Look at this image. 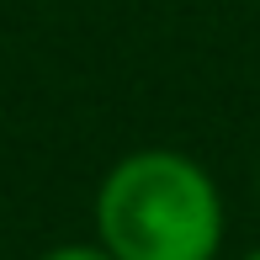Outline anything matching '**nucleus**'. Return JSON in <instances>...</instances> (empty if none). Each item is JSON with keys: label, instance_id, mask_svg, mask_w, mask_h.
Listing matches in <instances>:
<instances>
[{"label": "nucleus", "instance_id": "obj_1", "mask_svg": "<svg viewBox=\"0 0 260 260\" xmlns=\"http://www.w3.org/2000/svg\"><path fill=\"white\" fill-rule=\"evenodd\" d=\"M96 234L117 260H212L223 244V197L191 154L138 149L106 170Z\"/></svg>", "mask_w": 260, "mask_h": 260}, {"label": "nucleus", "instance_id": "obj_2", "mask_svg": "<svg viewBox=\"0 0 260 260\" xmlns=\"http://www.w3.org/2000/svg\"><path fill=\"white\" fill-rule=\"evenodd\" d=\"M43 260H117L106 244H58V250H48Z\"/></svg>", "mask_w": 260, "mask_h": 260}, {"label": "nucleus", "instance_id": "obj_3", "mask_svg": "<svg viewBox=\"0 0 260 260\" xmlns=\"http://www.w3.org/2000/svg\"><path fill=\"white\" fill-rule=\"evenodd\" d=\"M244 260H260V250H250V255H244Z\"/></svg>", "mask_w": 260, "mask_h": 260}]
</instances>
